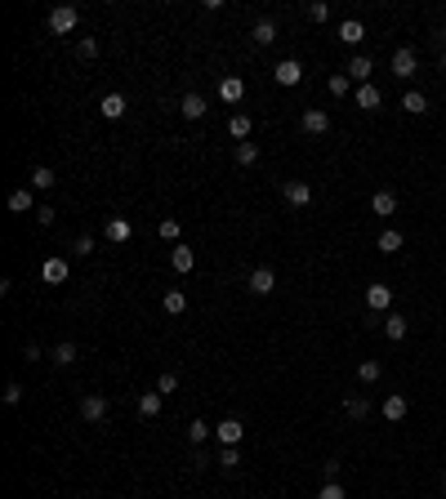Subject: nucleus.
I'll list each match as a JSON object with an SVG mask.
<instances>
[{
    "label": "nucleus",
    "instance_id": "f257e3e1",
    "mask_svg": "<svg viewBox=\"0 0 446 499\" xmlns=\"http://www.w3.org/2000/svg\"><path fill=\"white\" fill-rule=\"evenodd\" d=\"M388 67H393L397 81H411L415 72H420V54H415L411 45H402V50H393V63H388Z\"/></svg>",
    "mask_w": 446,
    "mask_h": 499
},
{
    "label": "nucleus",
    "instance_id": "f03ea898",
    "mask_svg": "<svg viewBox=\"0 0 446 499\" xmlns=\"http://www.w3.org/2000/svg\"><path fill=\"white\" fill-rule=\"evenodd\" d=\"M76 18H81V14H76L72 5H59V9H50V18H45V23H50L54 36H72L76 32Z\"/></svg>",
    "mask_w": 446,
    "mask_h": 499
},
{
    "label": "nucleus",
    "instance_id": "7ed1b4c3",
    "mask_svg": "<svg viewBox=\"0 0 446 499\" xmlns=\"http://www.w3.org/2000/svg\"><path fill=\"white\" fill-rule=\"evenodd\" d=\"M81 419L85 423H103L108 419V397H103V392H85L81 397Z\"/></svg>",
    "mask_w": 446,
    "mask_h": 499
},
{
    "label": "nucleus",
    "instance_id": "20e7f679",
    "mask_svg": "<svg viewBox=\"0 0 446 499\" xmlns=\"http://www.w3.org/2000/svg\"><path fill=\"white\" fill-rule=\"evenodd\" d=\"M245 286H250V295H272V290H277V272H272L268 263H259V268L245 277Z\"/></svg>",
    "mask_w": 446,
    "mask_h": 499
},
{
    "label": "nucleus",
    "instance_id": "39448f33",
    "mask_svg": "<svg viewBox=\"0 0 446 499\" xmlns=\"http://www.w3.org/2000/svg\"><path fill=\"white\" fill-rule=\"evenodd\" d=\"M41 277H45V286H63V281L72 277V263L63 259V254H54V259H45V268H41Z\"/></svg>",
    "mask_w": 446,
    "mask_h": 499
},
{
    "label": "nucleus",
    "instance_id": "423d86ee",
    "mask_svg": "<svg viewBox=\"0 0 446 499\" xmlns=\"http://www.w3.org/2000/svg\"><path fill=\"white\" fill-rule=\"evenodd\" d=\"M281 196H286V205L303 210V205H312V183H303V178H290V183L281 187Z\"/></svg>",
    "mask_w": 446,
    "mask_h": 499
},
{
    "label": "nucleus",
    "instance_id": "0eeeda50",
    "mask_svg": "<svg viewBox=\"0 0 446 499\" xmlns=\"http://www.w3.org/2000/svg\"><path fill=\"white\" fill-rule=\"evenodd\" d=\"M299 125H303V134H312V138H317V134H326V129H330V116H326L321 107H303Z\"/></svg>",
    "mask_w": 446,
    "mask_h": 499
},
{
    "label": "nucleus",
    "instance_id": "6e6552de",
    "mask_svg": "<svg viewBox=\"0 0 446 499\" xmlns=\"http://www.w3.org/2000/svg\"><path fill=\"white\" fill-rule=\"evenodd\" d=\"M170 268H174L179 277H187V272L196 268V254H192V246H183V241H179V246H170Z\"/></svg>",
    "mask_w": 446,
    "mask_h": 499
},
{
    "label": "nucleus",
    "instance_id": "1a4fd4ad",
    "mask_svg": "<svg viewBox=\"0 0 446 499\" xmlns=\"http://www.w3.org/2000/svg\"><path fill=\"white\" fill-rule=\"evenodd\" d=\"M272 76H277V85H286V89H290V85L303 81V63L299 59H281L277 67H272Z\"/></svg>",
    "mask_w": 446,
    "mask_h": 499
},
{
    "label": "nucleus",
    "instance_id": "9d476101",
    "mask_svg": "<svg viewBox=\"0 0 446 499\" xmlns=\"http://www.w3.org/2000/svg\"><path fill=\"white\" fill-rule=\"evenodd\" d=\"M371 72H375V59H371V54H353V59H348V81L371 85Z\"/></svg>",
    "mask_w": 446,
    "mask_h": 499
},
{
    "label": "nucleus",
    "instance_id": "9b49d317",
    "mask_svg": "<svg viewBox=\"0 0 446 499\" xmlns=\"http://www.w3.org/2000/svg\"><path fill=\"white\" fill-rule=\"evenodd\" d=\"M9 214H36V192L32 187H14V192H9Z\"/></svg>",
    "mask_w": 446,
    "mask_h": 499
},
{
    "label": "nucleus",
    "instance_id": "f8f14e48",
    "mask_svg": "<svg viewBox=\"0 0 446 499\" xmlns=\"http://www.w3.org/2000/svg\"><path fill=\"white\" fill-rule=\"evenodd\" d=\"M366 308L388 317V308H393V290H388V286H366Z\"/></svg>",
    "mask_w": 446,
    "mask_h": 499
},
{
    "label": "nucleus",
    "instance_id": "ddd939ff",
    "mask_svg": "<svg viewBox=\"0 0 446 499\" xmlns=\"http://www.w3.org/2000/svg\"><path fill=\"white\" fill-rule=\"evenodd\" d=\"M27 187H32V192H54V187H59V174H54L50 165H36L32 178H27Z\"/></svg>",
    "mask_w": 446,
    "mask_h": 499
},
{
    "label": "nucleus",
    "instance_id": "4468645a",
    "mask_svg": "<svg viewBox=\"0 0 446 499\" xmlns=\"http://www.w3.org/2000/svg\"><path fill=\"white\" fill-rule=\"evenodd\" d=\"M103 237H108L112 246H125V241L134 237V223H130V219H108V228H103Z\"/></svg>",
    "mask_w": 446,
    "mask_h": 499
},
{
    "label": "nucleus",
    "instance_id": "2eb2a0df",
    "mask_svg": "<svg viewBox=\"0 0 446 499\" xmlns=\"http://www.w3.org/2000/svg\"><path fill=\"white\" fill-rule=\"evenodd\" d=\"M241 419H219V423H214V437H219L223 441V446H241Z\"/></svg>",
    "mask_w": 446,
    "mask_h": 499
},
{
    "label": "nucleus",
    "instance_id": "dca6fc26",
    "mask_svg": "<svg viewBox=\"0 0 446 499\" xmlns=\"http://www.w3.org/2000/svg\"><path fill=\"white\" fill-rule=\"evenodd\" d=\"M250 129H254V120L245 116V112H232V116H227V134H232L236 143H250Z\"/></svg>",
    "mask_w": 446,
    "mask_h": 499
},
{
    "label": "nucleus",
    "instance_id": "f3484780",
    "mask_svg": "<svg viewBox=\"0 0 446 499\" xmlns=\"http://www.w3.org/2000/svg\"><path fill=\"white\" fill-rule=\"evenodd\" d=\"M125 107H130L125 94H103V98H99V112H103L108 120H121V116H125Z\"/></svg>",
    "mask_w": 446,
    "mask_h": 499
},
{
    "label": "nucleus",
    "instance_id": "a211bd4d",
    "mask_svg": "<svg viewBox=\"0 0 446 499\" xmlns=\"http://www.w3.org/2000/svg\"><path fill=\"white\" fill-rule=\"evenodd\" d=\"M335 36H339L344 45H362V41H366V27H362V18H344Z\"/></svg>",
    "mask_w": 446,
    "mask_h": 499
},
{
    "label": "nucleus",
    "instance_id": "6ab92c4d",
    "mask_svg": "<svg viewBox=\"0 0 446 499\" xmlns=\"http://www.w3.org/2000/svg\"><path fill=\"white\" fill-rule=\"evenodd\" d=\"M406 410H411V401H406L402 392L384 397V419H388V423H402V419H406Z\"/></svg>",
    "mask_w": 446,
    "mask_h": 499
},
{
    "label": "nucleus",
    "instance_id": "aec40b11",
    "mask_svg": "<svg viewBox=\"0 0 446 499\" xmlns=\"http://www.w3.org/2000/svg\"><path fill=\"white\" fill-rule=\"evenodd\" d=\"M371 210L379 214V219H388V214H397V196L388 192V187H379V192L371 196Z\"/></svg>",
    "mask_w": 446,
    "mask_h": 499
},
{
    "label": "nucleus",
    "instance_id": "412c9836",
    "mask_svg": "<svg viewBox=\"0 0 446 499\" xmlns=\"http://www.w3.org/2000/svg\"><path fill=\"white\" fill-rule=\"evenodd\" d=\"M250 41L254 45H272L277 41V23H272V18H259V23L250 27Z\"/></svg>",
    "mask_w": 446,
    "mask_h": 499
},
{
    "label": "nucleus",
    "instance_id": "4be33fe9",
    "mask_svg": "<svg viewBox=\"0 0 446 499\" xmlns=\"http://www.w3.org/2000/svg\"><path fill=\"white\" fill-rule=\"evenodd\" d=\"M179 112H183L187 120H201L205 116V98L201 94H183V98H179Z\"/></svg>",
    "mask_w": 446,
    "mask_h": 499
},
{
    "label": "nucleus",
    "instance_id": "5701e85b",
    "mask_svg": "<svg viewBox=\"0 0 446 499\" xmlns=\"http://www.w3.org/2000/svg\"><path fill=\"white\" fill-rule=\"evenodd\" d=\"M241 94H245V81L241 76H223L219 81V98L223 103H241Z\"/></svg>",
    "mask_w": 446,
    "mask_h": 499
},
{
    "label": "nucleus",
    "instance_id": "b1692460",
    "mask_svg": "<svg viewBox=\"0 0 446 499\" xmlns=\"http://www.w3.org/2000/svg\"><path fill=\"white\" fill-rule=\"evenodd\" d=\"M50 361L59 365V370H63V365H72L76 361V343H72V339H59V343H54V352H50Z\"/></svg>",
    "mask_w": 446,
    "mask_h": 499
},
{
    "label": "nucleus",
    "instance_id": "393cba45",
    "mask_svg": "<svg viewBox=\"0 0 446 499\" xmlns=\"http://www.w3.org/2000/svg\"><path fill=\"white\" fill-rule=\"evenodd\" d=\"M402 112H411V116H424V112H429V98H424L420 89H406V94H402Z\"/></svg>",
    "mask_w": 446,
    "mask_h": 499
},
{
    "label": "nucleus",
    "instance_id": "a878e982",
    "mask_svg": "<svg viewBox=\"0 0 446 499\" xmlns=\"http://www.w3.org/2000/svg\"><path fill=\"white\" fill-rule=\"evenodd\" d=\"M384 335L393 339V343H402V339H406V317L402 312H388L384 317Z\"/></svg>",
    "mask_w": 446,
    "mask_h": 499
},
{
    "label": "nucleus",
    "instance_id": "bb28decb",
    "mask_svg": "<svg viewBox=\"0 0 446 499\" xmlns=\"http://www.w3.org/2000/svg\"><path fill=\"white\" fill-rule=\"evenodd\" d=\"M344 415L348 419H366V415H371V401H366L362 392H357V397H344Z\"/></svg>",
    "mask_w": 446,
    "mask_h": 499
},
{
    "label": "nucleus",
    "instance_id": "cd10ccee",
    "mask_svg": "<svg viewBox=\"0 0 446 499\" xmlns=\"http://www.w3.org/2000/svg\"><path fill=\"white\" fill-rule=\"evenodd\" d=\"M379 103H384V94H379L375 85H362V89H357V107H362V112H375Z\"/></svg>",
    "mask_w": 446,
    "mask_h": 499
},
{
    "label": "nucleus",
    "instance_id": "c85d7f7f",
    "mask_svg": "<svg viewBox=\"0 0 446 499\" xmlns=\"http://www.w3.org/2000/svg\"><path fill=\"white\" fill-rule=\"evenodd\" d=\"M232 161L241 165V169H250L254 161H259V147H254V143H236L232 147Z\"/></svg>",
    "mask_w": 446,
    "mask_h": 499
},
{
    "label": "nucleus",
    "instance_id": "c756f323",
    "mask_svg": "<svg viewBox=\"0 0 446 499\" xmlns=\"http://www.w3.org/2000/svg\"><path fill=\"white\" fill-rule=\"evenodd\" d=\"M161 401H165L161 392H143V397H139V415H143V419H156L161 415Z\"/></svg>",
    "mask_w": 446,
    "mask_h": 499
},
{
    "label": "nucleus",
    "instance_id": "7c9ffc66",
    "mask_svg": "<svg viewBox=\"0 0 446 499\" xmlns=\"http://www.w3.org/2000/svg\"><path fill=\"white\" fill-rule=\"evenodd\" d=\"M161 308H165L170 317H179L187 308V299H183V290H165V295H161Z\"/></svg>",
    "mask_w": 446,
    "mask_h": 499
},
{
    "label": "nucleus",
    "instance_id": "2f4dec72",
    "mask_svg": "<svg viewBox=\"0 0 446 499\" xmlns=\"http://www.w3.org/2000/svg\"><path fill=\"white\" fill-rule=\"evenodd\" d=\"M375 246L384 250V254H397V250H402V232H397V228H384V232H379V241H375Z\"/></svg>",
    "mask_w": 446,
    "mask_h": 499
},
{
    "label": "nucleus",
    "instance_id": "473e14b6",
    "mask_svg": "<svg viewBox=\"0 0 446 499\" xmlns=\"http://www.w3.org/2000/svg\"><path fill=\"white\" fill-rule=\"evenodd\" d=\"M94 250H99V241H94V237H90V232H81V237H76V241H72V254H76V259H90V254H94Z\"/></svg>",
    "mask_w": 446,
    "mask_h": 499
},
{
    "label": "nucleus",
    "instance_id": "72a5a7b5",
    "mask_svg": "<svg viewBox=\"0 0 446 499\" xmlns=\"http://www.w3.org/2000/svg\"><path fill=\"white\" fill-rule=\"evenodd\" d=\"M379 374H384V365H379L375 357H371V361H362V365H357V379H362V383H379Z\"/></svg>",
    "mask_w": 446,
    "mask_h": 499
},
{
    "label": "nucleus",
    "instance_id": "f704fd0d",
    "mask_svg": "<svg viewBox=\"0 0 446 499\" xmlns=\"http://www.w3.org/2000/svg\"><path fill=\"white\" fill-rule=\"evenodd\" d=\"M156 237L170 241V246H179V219H161L156 223Z\"/></svg>",
    "mask_w": 446,
    "mask_h": 499
},
{
    "label": "nucleus",
    "instance_id": "c9c22d12",
    "mask_svg": "<svg viewBox=\"0 0 446 499\" xmlns=\"http://www.w3.org/2000/svg\"><path fill=\"white\" fill-rule=\"evenodd\" d=\"M205 437H210L205 419H192V423H187V441H192V446H205Z\"/></svg>",
    "mask_w": 446,
    "mask_h": 499
},
{
    "label": "nucleus",
    "instance_id": "e433bc0d",
    "mask_svg": "<svg viewBox=\"0 0 446 499\" xmlns=\"http://www.w3.org/2000/svg\"><path fill=\"white\" fill-rule=\"evenodd\" d=\"M236 464H241V455H236V446H223V455H219V468H223V473H236Z\"/></svg>",
    "mask_w": 446,
    "mask_h": 499
},
{
    "label": "nucleus",
    "instance_id": "4c0bfd02",
    "mask_svg": "<svg viewBox=\"0 0 446 499\" xmlns=\"http://www.w3.org/2000/svg\"><path fill=\"white\" fill-rule=\"evenodd\" d=\"M317 499H348V491H344V482H326L317 491Z\"/></svg>",
    "mask_w": 446,
    "mask_h": 499
},
{
    "label": "nucleus",
    "instance_id": "58836bf2",
    "mask_svg": "<svg viewBox=\"0 0 446 499\" xmlns=\"http://www.w3.org/2000/svg\"><path fill=\"white\" fill-rule=\"evenodd\" d=\"M156 392H161V397H170V392H179V374H161V379H156Z\"/></svg>",
    "mask_w": 446,
    "mask_h": 499
},
{
    "label": "nucleus",
    "instance_id": "ea45409f",
    "mask_svg": "<svg viewBox=\"0 0 446 499\" xmlns=\"http://www.w3.org/2000/svg\"><path fill=\"white\" fill-rule=\"evenodd\" d=\"M326 89L335 94V98H344V94H348V76H344V72H335V76L326 81Z\"/></svg>",
    "mask_w": 446,
    "mask_h": 499
},
{
    "label": "nucleus",
    "instance_id": "a19ab883",
    "mask_svg": "<svg viewBox=\"0 0 446 499\" xmlns=\"http://www.w3.org/2000/svg\"><path fill=\"white\" fill-rule=\"evenodd\" d=\"M18 401H23V383L9 379V383H5V406H18Z\"/></svg>",
    "mask_w": 446,
    "mask_h": 499
},
{
    "label": "nucleus",
    "instance_id": "79ce46f5",
    "mask_svg": "<svg viewBox=\"0 0 446 499\" xmlns=\"http://www.w3.org/2000/svg\"><path fill=\"white\" fill-rule=\"evenodd\" d=\"M76 54H81V59H99V41H94V36H85V41L76 45Z\"/></svg>",
    "mask_w": 446,
    "mask_h": 499
},
{
    "label": "nucleus",
    "instance_id": "37998d69",
    "mask_svg": "<svg viewBox=\"0 0 446 499\" xmlns=\"http://www.w3.org/2000/svg\"><path fill=\"white\" fill-rule=\"evenodd\" d=\"M308 18H312V23H326V18H330V5H326V0H317V5H308Z\"/></svg>",
    "mask_w": 446,
    "mask_h": 499
},
{
    "label": "nucleus",
    "instance_id": "c03bdc74",
    "mask_svg": "<svg viewBox=\"0 0 446 499\" xmlns=\"http://www.w3.org/2000/svg\"><path fill=\"white\" fill-rule=\"evenodd\" d=\"M54 219H59V210H54V205H36V223H45V228H50Z\"/></svg>",
    "mask_w": 446,
    "mask_h": 499
},
{
    "label": "nucleus",
    "instance_id": "a18cd8bd",
    "mask_svg": "<svg viewBox=\"0 0 446 499\" xmlns=\"http://www.w3.org/2000/svg\"><path fill=\"white\" fill-rule=\"evenodd\" d=\"M339 468H344L339 459H326V464H321V477H326V482H339Z\"/></svg>",
    "mask_w": 446,
    "mask_h": 499
},
{
    "label": "nucleus",
    "instance_id": "49530a36",
    "mask_svg": "<svg viewBox=\"0 0 446 499\" xmlns=\"http://www.w3.org/2000/svg\"><path fill=\"white\" fill-rule=\"evenodd\" d=\"M442 76H446V54H442Z\"/></svg>",
    "mask_w": 446,
    "mask_h": 499
}]
</instances>
